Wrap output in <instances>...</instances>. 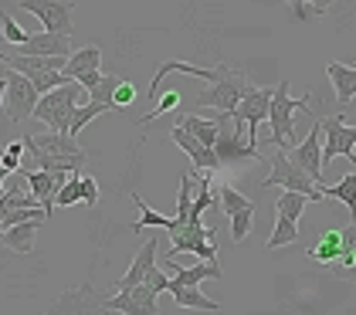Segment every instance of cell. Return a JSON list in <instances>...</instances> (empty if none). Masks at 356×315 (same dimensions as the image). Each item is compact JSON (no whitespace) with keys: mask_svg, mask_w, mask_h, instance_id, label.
<instances>
[{"mask_svg":"<svg viewBox=\"0 0 356 315\" xmlns=\"http://www.w3.org/2000/svg\"><path fill=\"white\" fill-rule=\"evenodd\" d=\"M272 186H282V190H296V193H305L309 204L316 200H326V190L323 184H316L305 170H302L296 159L289 156V150H278L272 159V173L261 180V190H272Z\"/></svg>","mask_w":356,"mask_h":315,"instance_id":"4","label":"cell"},{"mask_svg":"<svg viewBox=\"0 0 356 315\" xmlns=\"http://www.w3.org/2000/svg\"><path fill=\"white\" fill-rule=\"evenodd\" d=\"M177 126H184V129L191 132V136H197L204 146H214L220 136V119H200V115H193V112H184L180 119H177Z\"/></svg>","mask_w":356,"mask_h":315,"instance_id":"22","label":"cell"},{"mask_svg":"<svg viewBox=\"0 0 356 315\" xmlns=\"http://www.w3.org/2000/svg\"><path fill=\"white\" fill-rule=\"evenodd\" d=\"M85 85L82 81H65L51 92H44L38 105H34V115L31 119H41L51 132H72V119H75V108H79V92Z\"/></svg>","mask_w":356,"mask_h":315,"instance_id":"3","label":"cell"},{"mask_svg":"<svg viewBox=\"0 0 356 315\" xmlns=\"http://www.w3.org/2000/svg\"><path fill=\"white\" fill-rule=\"evenodd\" d=\"M170 251L166 258H177V255H197L204 261H214L218 258V244H214V227H207L204 220H187V224H173L170 231Z\"/></svg>","mask_w":356,"mask_h":315,"instance_id":"6","label":"cell"},{"mask_svg":"<svg viewBox=\"0 0 356 315\" xmlns=\"http://www.w3.org/2000/svg\"><path fill=\"white\" fill-rule=\"evenodd\" d=\"M0 45H3V41H0ZM0 65H3V48H0Z\"/></svg>","mask_w":356,"mask_h":315,"instance_id":"42","label":"cell"},{"mask_svg":"<svg viewBox=\"0 0 356 315\" xmlns=\"http://www.w3.org/2000/svg\"><path fill=\"white\" fill-rule=\"evenodd\" d=\"M17 7L28 10V14H34L44 31L72 38V14H75V3H68V0H17Z\"/></svg>","mask_w":356,"mask_h":315,"instance_id":"10","label":"cell"},{"mask_svg":"<svg viewBox=\"0 0 356 315\" xmlns=\"http://www.w3.org/2000/svg\"><path fill=\"white\" fill-rule=\"evenodd\" d=\"M218 190V204H220V210L231 217V213H238V210H245V207H251V200H248L245 193H238L231 184H218L214 186Z\"/></svg>","mask_w":356,"mask_h":315,"instance_id":"29","label":"cell"},{"mask_svg":"<svg viewBox=\"0 0 356 315\" xmlns=\"http://www.w3.org/2000/svg\"><path fill=\"white\" fill-rule=\"evenodd\" d=\"M112 108H115V105L99 102V99H88L85 105H79V108H75V119H72V136H79L88 122H95L102 112H112Z\"/></svg>","mask_w":356,"mask_h":315,"instance_id":"26","label":"cell"},{"mask_svg":"<svg viewBox=\"0 0 356 315\" xmlns=\"http://www.w3.org/2000/svg\"><path fill=\"white\" fill-rule=\"evenodd\" d=\"M289 156L296 159L316 184H323V122H312V129L305 132L302 143H296V146L289 150Z\"/></svg>","mask_w":356,"mask_h":315,"instance_id":"11","label":"cell"},{"mask_svg":"<svg viewBox=\"0 0 356 315\" xmlns=\"http://www.w3.org/2000/svg\"><path fill=\"white\" fill-rule=\"evenodd\" d=\"M3 85H7V119L10 122H24L28 115H34V105L41 99V92L34 88V81L24 75V72H17V68H10V65H3Z\"/></svg>","mask_w":356,"mask_h":315,"instance_id":"7","label":"cell"},{"mask_svg":"<svg viewBox=\"0 0 356 315\" xmlns=\"http://www.w3.org/2000/svg\"><path fill=\"white\" fill-rule=\"evenodd\" d=\"M65 79H72V81H82L88 75H99L102 72V51L95 48V45H88V48H79V51H72L68 54V61H65Z\"/></svg>","mask_w":356,"mask_h":315,"instance_id":"16","label":"cell"},{"mask_svg":"<svg viewBox=\"0 0 356 315\" xmlns=\"http://www.w3.org/2000/svg\"><path fill=\"white\" fill-rule=\"evenodd\" d=\"M0 27H3V41H10V45H24L31 38V31H24L7 10H0Z\"/></svg>","mask_w":356,"mask_h":315,"instance_id":"35","label":"cell"},{"mask_svg":"<svg viewBox=\"0 0 356 315\" xmlns=\"http://www.w3.org/2000/svg\"><path fill=\"white\" fill-rule=\"evenodd\" d=\"M227 220H231V241L241 244V241L251 234V227H254V204L245 210H238V213H231Z\"/></svg>","mask_w":356,"mask_h":315,"instance_id":"34","label":"cell"},{"mask_svg":"<svg viewBox=\"0 0 356 315\" xmlns=\"http://www.w3.org/2000/svg\"><path fill=\"white\" fill-rule=\"evenodd\" d=\"M177 105H180V95H177V92H166V95L160 92V99H156V105H153V112H146V115H143V126H146V122H153V119H160L163 112H173Z\"/></svg>","mask_w":356,"mask_h":315,"instance_id":"36","label":"cell"},{"mask_svg":"<svg viewBox=\"0 0 356 315\" xmlns=\"http://www.w3.org/2000/svg\"><path fill=\"white\" fill-rule=\"evenodd\" d=\"M272 92L275 88H251L245 99L238 102L234 108V129L245 132L248 129V139L251 143H258V126L261 122H268V105H272Z\"/></svg>","mask_w":356,"mask_h":315,"instance_id":"9","label":"cell"},{"mask_svg":"<svg viewBox=\"0 0 356 315\" xmlns=\"http://www.w3.org/2000/svg\"><path fill=\"white\" fill-rule=\"evenodd\" d=\"M309 112V99H292L289 95V81H278L272 92V105H268V126H272V146L278 150H292L299 143L296 132V115Z\"/></svg>","mask_w":356,"mask_h":315,"instance_id":"2","label":"cell"},{"mask_svg":"<svg viewBox=\"0 0 356 315\" xmlns=\"http://www.w3.org/2000/svg\"><path fill=\"white\" fill-rule=\"evenodd\" d=\"M323 190H326L329 200H339V204H346V207H350V220H356V170H353V173H346L339 184L323 186Z\"/></svg>","mask_w":356,"mask_h":315,"instance_id":"24","label":"cell"},{"mask_svg":"<svg viewBox=\"0 0 356 315\" xmlns=\"http://www.w3.org/2000/svg\"><path fill=\"white\" fill-rule=\"evenodd\" d=\"M156 251H160V234L146 237V241H143V248H139V255L133 258V264H129V271L115 282V289L126 291V289H133V285H139V282L156 268Z\"/></svg>","mask_w":356,"mask_h":315,"instance_id":"14","label":"cell"},{"mask_svg":"<svg viewBox=\"0 0 356 315\" xmlns=\"http://www.w3.org/2000/svg\"><path fill=\"white\" fill-rule=\"evenodd\" d=\"M343 231V248L346 251H356V220H350L346 227H339Z\"/></svg>","mask_w":356,"mask_h":315,"instance_id":"39","label":"cell"},{"mask_svg":"<svg viewBox=\"0 0 356 315\" xmlns=\"http://www.w3.org/2000/svg\"><path fill=\"white\" fill-rule=\"evenodd\" d=\"M248 92H251V85L241 72H234V68H227V65H220V79L218 81H207V88L197 95V108H218L220 115H234V108L238 102L245 99Z\"/></svg>","mask_w":356,"mask_h":315,"instance_id":"5","label":"cell"},{"mask_svg":"<svg viewBox=\"0 0 356 315\" xmlns=\"http://www.w3.org/2000/svg\"><path fill=\"white\" fill-rule=\"evenodd\" d=\"M170 139L187 153V159L193 163V170H200V173H218L220 170V159H218V153H214V146H204V143H200L197 136H191L184 126H173V129H170Z\"/></svg>","mask_w":356,"mask_h":315,"instance_id":"12","label":"cell"},{"mask_svg":"<svg viewBox=\"0 0 356 315\" xmlns=\"http://www.w3.org/2000/svg\"><path fill=\"white\" fill-rule=\"evenodd\" d=\"M166 291L173 295V302H177L180 309H200V312H220V302H214V298H207V295H200V285H184V282H177V278H170V282H166Z\"/></svg>","mask_w":356,"mask_h":315,"instance_id":"18","label":"cell"},{"mask_svg":"<svg viewBox=\"0 0 356 315\" xmlns=\"http://www.w3.org/2000/svg\"><path fill=\"white\" fill-rule=\"evenodd\" d=\"M305 204H309V197H305V193L285 190V193H278L275 210H278V213H285V217H292V220H302V210H305Z\"/></svg>","mask_w":356,"mask_h":315,"instance_id":"31","label":"cell"},{"mask_svg":"<svg viewBox=\"0 0 356 315\" xmlns=\"http://www.w3.org/2000/svg\"><path fill=\"white\" fill-rule=\"evenodd\" d=\"M214 153H218L220 166H231V163H248V159H261V153H258V146L251 143V139H245V132H224L220 129L218 143H214Z\"/></svg>","mask_w":356,"mask_h":315,"instance_id":"13","label":"cell"},{"mask_svg":"<svg viewBox=\"0 0 356 315\" xmlns=\"http://www.w3.org/2000/svg\"><path fill=\"white\" fill-rule=\"evenodd\" d=\"M82 204L85 207H95L99 204V184H95V177H82Z\"/></svg>","mask_w":356,"mask_h":315,"instance_id":"37","label":"cell"},{"mask_svg":"<svg viewBox=\"0 0 356 315\" xmlns=\"http://www.w3.org/2000/svg\"><path fill=\"white\" fill-rule=\"evenodd\" d=\"M193 197V177L191 173H184V177H180V193H177V217H173V224H187V220H191V200ZM173 224H170V227H173ZM170 227H166V231H170Z\"/></svg>","mask_w":356,"mask_h":315,"instance_id":"28","label":"cell"},{"mask_svg":"<svg viewBox=\"0 0 356 315\" xmlns=\"http://www.w3.org/2000/svg\"><path fill=\"white\" fill-rule=\"evenodd\" d=\"M289 3V14L296 21H309V17H319L332 7V0H285Z\"/></svg>","mask_w":356,"mask_h":315,"instance_id":"27","label":"cell"},{"mask_svg":"<svg viewBox=\"0 0 356 315\" xmlns=\"http://www.w3.org/2000/svg\"><path fill=\"white\" fill-rule=\"evenodd\" d=\"M72 173H48V170H28L24 173V180H28V186H31V193L41 200V207L48 210V213H55V193H58V186L65 184Z\"/></svg>","mask_w":356,"mask_h":315,"instance_id":"15","label":"cell"},{"mask_svg":"<svg viewBox=\"0 0 356 315\" xmlns=\"http://www.w3.org/2000/svg\"><path fill=\"white\" fill-rule=\"evenodd\" d=\"M17 51L21 54H72V38H65V34H51V31H38V34H31L24 45H17Z\"/></svg>","mask_w":356,"mask_h":315,"instance_id":"19","label":"cell"},{"mask_svg":"<svg viewBox=\"0 0 356 315\" xmlns=\"http://www.w3.org/2000/svg\"><path fill=\"white\" fill-rule=\"evenodd\" d=\"M166 264H170L173 278L184 282V285H200V282H207V278H220V261L218 258H214V261H204V258H200L193 268H177L173 258H166Z\"/></svg>","mask_w":356,"mask_h":315,"instance_id":"21","label":"cell"},{"mask_svg":"<svg viewBox=\"0 0 356 315\" xmlns=\"http://www.w3.org/2000/svg\"><path fill=\"white\" fill-rule=\"evenodd\" d=\"M133 99H136V85L119 81V88H115V105H119V108H126V105H133Z\"/></svg>","mask_w":356,"mask_h":315,"instance_id":"38","label":"cell"},{"mask_svg":"<svg viewBox=\"0 0 356 315\" xmlns=\"http://www.w3.org/2000/svg\"><path fill=\"white\" fill-rule=\"evenodd\" d=\"M0 156H3V146H0ZM3 177H7V170H3V163H0V193H7V190H3Z\"/></svg>","mask_w":356,"mask_h":315,"instance_id":"40","label":"cell"},{"mask_svg":"<svg viewBox=\"0 0 356 315\" xmlns=\"http://www.w3.org/2000/svg\"><path fill=\"white\" fill-rule=\"evenodd\" d=\"M296 241H299V224H296L292 217L278 213L275 231H272V237L265 241V248H268V251H275V248H285V244H296Z\"/></svg>","mask_w":356,"mask_h":315,"instance_id":"25","label":"cell"},{"mask_svg":"<svg viewBox=\"0 0 356 315\" xmlns=\"http://www.w3.org/2000/svg\"><path fill=\"white\" fill-rule=\"evenodd\" d=\"M339 251H343V231H326L316 248H309V258L319 264H336Z\"/></svg>","mask_w":356,"mask_h":315,"instance_id":"23","label":"cell"},{"mask_svg":"<svg viewBox=\"0 0 356 315\" xmlns=\"http://www.w3.org/2000/svg\"><path fill=\"white\" fill-rule=\"evenodd\" d=\"M75 204H82V177L79 173H72L55 193V207H75Z\"/></svg>","mask_w":356,"mask_h":315,"instance_id":"33","label":"cell"},{"mask_svg":"<svg viewBox=\"0 0 356 315\" xmlns=\"http://www.w3.org/2000/svg\"><path fill=\"white\" fill-rule=\"evenodd\" d=\"M34 217H44V220H51V213L44 207H10L0 213V231H7V227H14V224H21V220H34Z\"/></svg>","mask_w":356,"mask_h":315,"instance_id":"32","label":"cell"},{"mask_svg":"<svg viewBox=\"0 0 356 315\" xmlns=\"http://www.w3.org/2000/svg\"><path fill=\"white\" fill-rule=\"evenodd\" d=\"M3 99H7V85H3V79H0V105H3Z\"/></svg>","mask_w":356,"mask_h":315,"instance_id":"41","label":"cell"},{"mask_svg":"<svg viewBox=\"0 0 356 315\" xmlns=\"http://www.w3.org/2000/svg\"><path fill=\"white\" fill-rule=\"evenodd\" d=\"M41 227H44V217L21 220V224L0 231V241H3V248H10V251H17V255H31V251H34V237H38Z\"/></svg>","mask_w":356,"mask_h":315,"instance_id":"17","label":"cell"},{"mask_svg":"<svg viewBox=\"0 0 356 315\" xmlns=\"http://www.w3.org/2000/svg\"><path fill=\"white\" fill-rule=\"evenodd\" d=\"M133 200H136L139 217H143L139 224H133V231H136V234H139V231H143V227H160V231H166V227L173 224V217H163V213H156V210L149 207L146 200H139V193H133Z\"/></svg>","mask_w":356,"mask_h":315,"instance_id":"30","label":"cell"},{"mask_svg":"<svg viewBox=\"0 0 356 315\" xmlns=\"http://www.w3.org/2000/svg\"><path fill=\"white\" fill-rule=\"evenodd\" d=\"M339 156L356 163V126H346L343 115L336 112L323 119V166Z\"/></svg>","mask_w":356,"mask_h":315,"instance_id":"8","label":"cell"},{"mask_svg":"<svg viewBox=\"0 0 356 315\" xmlns=\"http://www.w3.org/2000/svg\"><path fill=\"white\" fill-rule=\"evenodd\" d=\"M34 166L48 170V173H79V166H85V153L82 146L75 143L72 132H44V136H28L24 139Z\"/></svg>","mask_w":356,"mask_h":315,"instance_id":"1","label":"cell"},{"mask_svg":"<svg viewBox=\"0 0 356 315\" xmlns=\"http://www.w3.org/2000/svg\"><path fill=\"white\" fill-rule=\"evenodd\" d=\"M326 75L332 81V92H336V102L346 105L356 99V65H343V61H329Z\"/></svg>","mask_w":356,"mask_h":315,"instance_id":"20","label":"cell"}]
</instances>
